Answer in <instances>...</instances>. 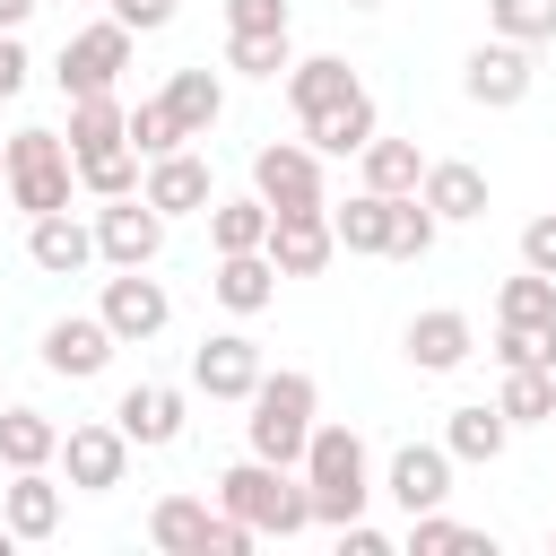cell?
Masks as SVG:
<instances>
[{
    "instance_id": "obj_15",
    "label": "cell",
    "mask_w": 556,
    "mask_h": 556,
    "mask_svg": "<svg viewBox=\"0 0 556 556\" xmlns=\"http://www.w3.org/2000/svg\"><path fill=\"white\" fill-rule=\"evenodd\" d=\"M252 191L269 208H313L321 200V156L304 139H269V148H252Z\"/></svg>"
},
{
    "instance_id": "obj_44",
    "label": "cell",
    "mask_w": 556,
    "mask_h": 556,
    "mask_svg": "<svg viewBox=\"0 0 556 556\" xmlns=\"http://www.w3.org/2000/svg\"><path fill=\"white\" fill-rule=\"evenodd\" d=\"M26 70H35V61H26V43H17V35H0V104L26 87Z\"/></svg>"
},
{
    "instance_id": "obj_24",
    "label": "cell",
    "mask_w": 556,
    "mask_h": 556,
    "mask_svg": "<svg viewBox=\"0 0 556 556\" xmlns=\"http://www.w3.org/2000/svg\"><path fill=\"white\" fill-rule=\"evenodd\" d=\"M0 521H9L17 539H52V530H61V486H52L43 469H9V486H0Z\"/></svg>"
},
{
    "instance_id": "obj_18",
    "label": "cell",
    "mask_w": 556,
    "mask_h": 556,
    "mask_svg": "<svg viewBox=\"0 0 556 556\" xmlns=\"http://www.w3.org/2000/svg\"><path fill=\"white\" fill-rule=\"evenodd\" d=\"M113 426L130 434V452H165V443H182V391L174 382H130L113 400Z\"/></svg>"
},
{
    "instance_id": "obj_12",
    "label": "cell",
    "mask_w": 556,
    "mask_h": 556,
    "mask_svg": "<svg viewBox=\"0 0 556 556\" xmlns=\"http://www.w3.org/2000/svg\"><path fill=\"white\" fill-rule=\"evenodd\" d=\"M113 330H104V313H61V321H43V374H61V382H96L104 365H113Z\"/></svg>"
},
{
    "instance_id": "obj_17",
    "label": "cell",
    "mask_w": 556,
    "mask_h": 556,
    "mask_svg": "<svg viewBox=\"0 0 556 556\" xmlns=\"http://www.w3.org/2000/svg\"><path fill=\"white\" fill-rule=\"evenodd\" d=\"M400 356H408L417 374H460V365L478 356V330H469V313L434 304V313H417V321L400 330Z\"/></svg>"
},
{
    "instance_id": "obj_30",
    "label": "cell",
    "mask_w": 556,
    "mask_h": 556,
    "mask_svg": "<svg viewBox=\"0 0 556 556\" xmlns=\"http://www.w3.org/2000/svg\"><path fill=\"white\" fill-rule=\"evenodd\" d=\"M356 165H365V191H382V200H400V191H417V174H426V156H417V139H365L356 148Z\"/></svg>"
},
{
    "instance_id": "obj_25",
    "label": "cell",
    "mask_w": 556,
    "mask_h": 556,
    "mask_svg": "<svg viewBox=\"0 0 556 556\" xmlns=\"http://www.w3.org/2000/svg\"><path fill=\"white\" fill-rule=\"evenodd\" d=\"M61 452V426L26 400H0V469H52Z\"/></svg>"
},
{
    "instance_id": "obj_41",
    "label": "cell",
    "mask_w": 556,
    "mask_h": 556,
    "mask_svg": "<svg viewBox=\"0 0 556 556\" xmlns=\"http://www.w3.org/2000/svg\"><path fill=\"white\" fill-rule=\"evenodd\" d=\"M226 35H295L287 0H226Z\"/></svg>"
},
{
    "instance_id": "obj_7",
    "label": "cell",
    "mask_w": 556,
    "mask_h": 556,
    "mask_svg": "<svg viewBox=\"0 0 556 556\" xmlns=\"http://www.w3.org/2000/svg\"><path fill=\"white\" fill-rule=\"evenodd\" d=\"M269 269L278 278H321L330 261H339V235H330V200H313V208H269Z\"/></svg>"
},
{
    "instance_id": "obj_16",
    "label": "cell",
    "mask_w": 556,
    "mask_h": 556,
    "mask_svg": "<svg viewBox=\"0 0 556 556\" xmlns=\"http://www.w3.org/2000/svg\"><path fill=\"white\" fill-rule=\"evenodd\" d=\"M139 200H148L156 217H200V208L217 200V182H208V156H200V148L148 156V174H139Z\"/></svg>"
},
{
    "instance_id": "obj_32",
    "label": "cell",
    "mask_w": 556,
    "mask_h": 556,
    "mask_svg": "<svg viewBox=\"0 0 556 556\" xmlns=\"http://www.w3.org/2000/svg\"><path fill=\"white\" fill-rule=\"evenodd\" d=\"M330 235H339V252H382L391 243V200L382 191H348V208H330Z\"/></svg>"
},
{
    "instance_id": "obj_10",
    "label": "cell",
    "mask_w": 556,
    "mask_h": 556,
    "mask_svg": "<svg viewBox=\"0 0 556 556\" xmlns=\"http://www.w3.org/2000/svg\"><path fill=\"white\" fill-rule=\"evenodd\" d=\"M52 460L70 469V486H78V495H113V486L130 478V434H122L113 417H96V426H70Z\"/></svg>"
},
{
    "instance_id": "obj_45",
    "label": "cell",
    "mask_w": 556,
    "mask_h": 556,
    "mask_svg": "<svg viewBox=\"0 0 556 556\" xmlns=\"http://www.w3.org/2000/svg\"><path fill=\"white\" fill-rule=\"evenodd\" d=\"M35 9H43V0H0V35H17V26L35 17Z\"/></svg>"
},
{
    "instance_id": "obj_29",
    "label": "cell",
    "mask_w": 556,
    "mask_h": 556,
    "mask_svg": "<svg viewBox=\"0 0 556 556\" xmlns=\"http://www.w3.org/2000/svg\"><path fill=\"white\" fill-rule=\"evenodd\" d=\"M200 217H208V243H217V252H261V243H269V200H261V191L208 200Z\"/></svg>"
},
{
    "instance_id": "obj_23",
    "label": "cell",
    "mask_w": 556,
    "mask_h": 556,
    "mask_svg": "<svg viewBox=\"0 0 556 556\" xmlns=\"http://www.w3.org/2000/svg\"><path fill=\"white\" fill-rule=\"evenodd\" d=\"M156 96L174 104V122H182V139H208V130L226 122V78H217L208 61H191V70H174V78H165Z\"/></svg>"
},
{
    "instance_id": "obj_4",
    "label": "cell",
    "mask_w": 556,
    "mask_h": 556,
    "mask_svg": "<svg viewBox=\"0 0 556 556\" xmlns=\"http://www.w3.org/2000/svg\"><path fill=\"white\" fill-rule=\"evenodd\" d=\"M0 191H9V208H26V217L70 208V191H78L70 139H61V130H9V148H0Z\"/></svg>"
},
{
    "instance_id": "obj_20",
    "label": "cell",
    "mask_w": 556,
    "mask_h": 556,
    "mask_svg": "<svg viewBox=\"0 0 556 556\" xmlns=\"http://www.w3.org/2000/svg\"><path fill=\"white\" fill-rule=\"evenodd\" d=\"M208 295H217L235 321L269 313V304H278V269H269V252H217V269H208Z\"/></svg>"
},
{
    "instance_id": "obj_48",
    "label": "cell",
    "mask_w": 556,
    "mask_h": 556,
    "mask_svg": "<svg viewBox=\"0 0 556 556\" xmlns=\"http://www.w3.org/2000/svg\"><path fill=\"white\" fill-rule=\"evenodd\" d=\"M547 539H556V530H547Z\"/></svg>"
},
{
    "instance_id": "obj_2",
    "label": "cell",
    "mask_w": 556,
    "mask_h": 556,
    "mask_svg": "<svg viewBox=\"0 0 556 556\" xmlns=\"http://www.w3.org/2000/svg\"><path fill=\"white\" fill-rule=\"evenodd\" d=\"M295 478H304V495H313V521H321V530H339V521H356V513L374 504V452H365V434H356V426H321V417H313Z\"/></svg>"
},
{
    "instance_id": "obj_27",
    "label": "cell",
    "mask_w": 556,
    "mask_h": 556,
    "mask_svg": "<svg viewBox=\"0 0 556 556\" xmlns=\"http://www.w3.org/2000/svg\"><path fill=\"white\" fill-rule=\"evenodd\" d=\"M122 122H130L122 87H113V96H70V130H61V139H70V165H78V156H104V148H130Z\"/></svg>"
},
{
    "instance_id": "obj_36",
    "label": "cell",
    "mask_w": 556,
    "mask_h": 556,
    "mask_svg": "<svg viewBox=\"0 0 556 556\" xmlns=\"http://www.w3.org/2000/svg\"><path fill=\"white\" fill-rule=\"evenodd\" d=\"M495 321H556V278L547 269H521L495 287Z\"/></svg>"
},
{
    "instance_id": "obj_31",
    "label": "cell",
    "mask_w": 556,
    "mask_h": 556,
    "mask_svg": "<svg viewBox=\"0 0 556 556\" xmlns=\"http://www.w3.org/2000/svg\"><path fill=\"white\" fill-rule=\"evenodd\" d=\"M495 408H504V426H547L556 417V374L547 365H504Z\"/></svg>"
},
{
    "instance_id": "obj_1",
    "label": "cell",
    "mask_w": 556,
    "mask_h": 556,
    "mask_svg": "<svg viewBox=\"0 0 556 556\" xmlns=\"http://www.w3.org/2000/svg\"><path fill=\"white\" fill-rule=\"evenodd\" d=\"M208 495H217V513H235L252 539H295V530H313V495H304V478H295L287 460L243 452L235 469L208 478Z\"/></svg>"
},
{
    "instance_id": "obj_47",
    "label": "cell",
    "mask_w": 556,
    "mask_h": 556,
    "mask_svg": "<svg viewBox=\"0 0 556 556\" xmlns=\"http://www.w3.org/2000/svg\"><path fill=\"white\" fill-rule=\"evenodd\" d=\"M348 9H382V0H348Z\"/></svg>"
},
{
    "instance_id": "obj_42",
    "label": "cell",
    "mask_w": 556,
    "mask_h": 556,
    "mask_svg": "<svg viewBox=\"0 0 556 556\" xmlns=\"http://www.w3.org/2000/svg\"><path fill=\"white\" fill-rule=\"evenodd\" d=\"M521 269H547V278H556V208H539V217L521 226Z\"/></svg>"
},
{
    "instance_id": "obj_39",
    "label": "cell",
    "mask_w": 556,
    "mask_h": 556,
    "mask_svg": "<svg viewBox=\"0 0 556 556\" xmlns=\"http://www.w3.org/2000/svg\"><path fill=\"white\" fill-rule=\"evenodd\" d=\"M486 26L513 43H556V0H486Z\"/></svg>"
},
{
    "instance_id": "obj_26",
    "label": "cell",
    "mask_w": 556,
    "mask_h": 556,
    "mask_svg": "<svg viewBox=\"0 0 556 556\" xmlns=\"http://www.w3.org/2000/svg\"><path fill=\"white\" fill-rule=\"evenodd\" d=\"M374 130H382V113H374V96L356 87L348 104H330V113H313V122H304V148H313V156H356Z\"/></svg>"
},
{
    "instance_id": "obj_28",
    "label": "cell",
    "mask_w": 556,
    "mask_h": 556,
    "mask_svg": "<svg viewBox=\"0 0 556 556\" xmlns=\"http://www.w3.org/2000/svg\"><path fill=\"white\" fill-rule=\"evenodd\" d=\"M504 443H513V426H504L495 400H460V408L443 417V452H452V460H504Z\"/></svg>"
},
{
    "instance_id": "obj_38",
    "label": "cell",
    "mask_w": 556,
    "mask_h": 556,
    "mask_svg": "<svg viewBox=\"0 0 556 556\" xmlns=\"http://www.w3.org/2000/svg\"><path fill=\"white\" fill-rule=\"evenodd\" d=\"M495 365H547L556 374V321H495Z\"/></svg>"
},
{
    "instance_id": "obj_21",
    "label": "cell",
    "mask_w": 556,
    "mask_h": 556,
    "mask_svg": "<svg viewBox=\"0 0 556 556\" xmlns=\"http://www.w3.org/2000/svg\"><path fill=\"white\" fill-rule=\"evenodd\" d=\"M365 78L339 61V52H304V61H287V104H295V122H313V113H330V104H348Z\"/></svg>"
},
{
    "instance_id": "obj_14",
    "label": "cell",
    "mask_w": 556,
    "mask_h": 556,
    "mask_svg": "<svg viewBox=\"0 0 556 556\" xmlns=\"http://www.w3.org/2000/svg\"><path fill=\"white\" fill-rule=\"evenodd\" d=\"M374 495H391L400 513H434V504L452 495V452H443V443H400V452L382 460Z\"/></svg>"
},
{
    "instance_id": "obj_35",
    "label": "cell",
    "mask_w": 556,
    "mask_h": 556,
    "mask_svg": "<svg viewBox=\"0 0 556 556\" xmlns=\"http://www.w3.org/2000/svg\"><path fill=\"white\" fill-rule=\"evenodd\" d=\"M139 174H148V156H130V148L78 156V191H87V200H122V191H139Z\"/></svg>"
},
{
    "instance_id": "obj_9",
    "label": "cell",
    "mask_w": 556,
    "mask_h": 556,
    "mask_svg": "<svg viewBox=\"0 0 556 556\" xmlns=\"http://www.w3.org/2000/svg\"><path fill=\"white\" fill-rule=\"evenodd\" d=\"M156 252H165V217H156L139 191H122V200L96 208V261H113V269H156Z\"/></svg>"
},
{
    "instance_id": "obj_37",
    "label": "cell",
    "mask_w": 556,
    "mask_h": 556,
    "mask_svg": "<svg viewBox=\"0 0 556 556\" xmlns=\"http://www.w3.org/2000/svg\"><path fill=\"white\" fill-rule=\"evenodd\" d=\"M287 61H295V35H226V70L243 78H287Z\"/></svg>"
},
{
    "instance_id": "obj_22",
    "label": "cell",
    "mask_w": 556,
    "mask_h": 556,
    "mask_svg": "<svg viewBox=\"0 0 556 556\" xmlns=\"http://www.w3.org/2000/svg\"><path fill=\"white\" fill-rule=\"evenodd\" d=\"M417 200H426L443 226H469V217H486V174L460 165V156H434V165L417 174Z\"/></svg>"
},
{
    "instance_id": "obj_5",
    "label": "cell",
    "mask_w": 556,
    "mask_h": 556,
    "mask_svg": "<svg viewBox=\"0 0 556 556\" xmlns=\"http://www.w3.org/2000/svg\"><path fill=\"white\" fill-rule=\"evenodd\" d=\"M148 539H156L165 556H243V547H252V530H243L235 513L200 504V495H156Z\"/></svg>"
},
{
    "instance_id": "obj_33",
    "label": "cell",
    "mask_w": 556,
    "mask_h": 556,
    "mask_svg": "<svg viewBox=\"0 0 556 556\" xmlns=\"http://www.w3.org/2000/svg\"><path fill=\"white\" fill-rule=\"evenodd\" d=\"M122 139H130V156H174V148H191L165 96H139V104H130V122H122Z\"/></svg>"
},
{
    "instance_id": "obj_3",
    "label": "cell",
    "mask_w": 556,
    "mask_h": 556,
    "mask_svg": "<svg viewBox=\"0 0 556 556\" xmlns=\"http://www.w3.org/2000/svg\"><path fill=\"white\" fill-rule=\"evenodd\" d=\"M252 417H243V443L261 452V460H304V434H313V417H321V382L313 374H295V365H261V382H252V400H243Z\"/></svg>"
},
{
    "instance_id": "obj_8",
    "label": "cell",
    "mask_w": 556,
    "mask_h": 556,
    "mask_svg": "<svg viewBox=\"0 0 556 556\" xmlns=\"http://www.w3.org/2000/svg\"><path fill=\"white\" fill-rule=\"evenodd\" d=\"M530 87H539V70H530V43H513V35H486V43L460 61V96H469V104H486V113L521 104Z\"/></svg>"
},
{
    "instance_id": "obj_43",
    "label": "cell",
    "mask_w": 556,
    "mask_h": 556,
    "mask_svg": "<svg viewBox=\"0 0 556 556\" xmlns=\"http://www.w3.org/2000/svg\"><path fill=\"white\" fill-rule=\"evenodd\" d=\"M104 17H122L130 35H165L174 26V0H104Z\"/></svg>"
},
{
    "instance_id": "obj_6",
    "label": "cell",
    "mask_w": 556,
    "mask_h": 556,
    "mask_svg": "<svg viewBox=\"0 0 556 556\" xmlns=\"http://www.w3.org/2000/svg\"><path fill=\"white\" fill-rule=\"evenodd\" d=\"M122 70H130V26H122V17H96V26H78V35L61 43L52 87H61V96H113Z\"/></svg>"
},
{
    "instance_id": "obj_40",
    "label": "cell",
    "mask_w": 556,
    "mask_h": 556,
    "mask_svg": "<svg viewBox=\"0 0 556 556\" xmlns=\"http://www.w3.org/2000/svg\"><path fill=\"white\" fill-rule=\"evenodd\" d=\"M408 547H417V556H443V547H495V539L460 530V521H452V513L434 504V513H408Z\"/></svg>"
},
{
    "instance_id": "obj_19",
    "label": "cell",
    "mask_w": 556,
    "mask_h": 556,
    "mask_svg": "<svg viewBox=\"0 0 556 556\" xmlns=\"http://www.w3.org/2000/svg\"><path fill=\"white\" fill-rule=\"evenodd\" d=\"M26 261L43 278H78L96 261V226H78L70 208H43V217H26Z\"/></svg>"
},
{
    "instance_id": "obj_13",
    "label": "cell",
    "mask_w": 556,
    "mask_h": 556,
    "mask_svg": "<svg viewBox=\"0 0 556 556\" xmlns=\"http://www.w3.org/2000/svg\"><path fill=\"white\" fill-rule=\"evenodd\" d=\"M252 382H261V339H252V330H208V339L191 348V391H208V400H252Z\"/></svg>"
},
{
    "instance_id": "obj_11",
    "label": "cell",
    "mask_w": 556,
    "mask_h": 556,
    "mask_svg": "<svg viewBox=\"0 0 556 556\" xmlns=\"http://www.w3.org/2000/svg\"><path fill=\"white\" fill-rule=\"evenodd\" d=\"M96 313H104V330H113L122 348H139V339H156V330L174 321V295H165L148 269H113L104 295H96Z\"/></svg>"
},
{
    "instance_id": "obj_34",
    "label": "cell",
    "mask_w": 556,
    "mask_h": 556,
    "mask_svg": "<svg viewBox=\"0 0 556 556\" xmlns=\"http://www.w3.org/2000/svg\"><path fill=\"white\" fill-rule=\"evenodd\" d=\"M434 235H443V217H434L417 191H400V200H391V243H382V261H426Z\"/></svg>"
},
{
    "instance_id": "obj_46",
    "label": "cell",
    "mask_w": 556,
    "mask_h": 556,
    "mask_svg": "<svg viewBox=\"0 0 556 556\" xmlns=\"http://www.w3.org/2000/svg\"><path fill=\"white\" fill-rule=\"evenodd\" d=\"M9 547H17V530H9V521H0V556H9Z\"/></svg>"
}]
</instances>
